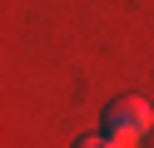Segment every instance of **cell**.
Listing matches in <instances>:
<instances>
[{
	"instance_id": "6da1fadb",
	"label": "cell",
	"mask_w": 154,
	"mask_h": 148,
	"mask_svg": "<svg viewBox=\"0 0 154 148\" xmlns=\"http://www.w3.org/2000/svg\"><path fill=\"white\" fill-rule=\"evenodd\" d=\"M149 128H154V109H149V99H139V94H119V99H109V104L100 109V133L114 138L119 148H134Z\"/></svg>"
},
{
	"instance_id": "7a4b0ae2",
	"label": "cell",
	"mask_w": 154,
	"mask_h": 148,
	"mask_svg": "<svg viewBox=\"0 0 154 148\" xmlns=\"http://www.w3.org/2000/svg\"><path fill=\"white\" fill-rule=\"evenodd\" d=\"M75 148H119V143L104 138V133H85V138H75Z\"/></svg>"
}]
</instances>
